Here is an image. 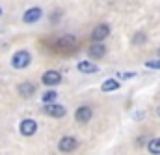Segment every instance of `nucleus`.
Segmentation results:
<instances>
[{
    "label": "nucleus",
    "mask_w": 160,
    "mask_h": 155,
    "mask_svg": "<svg viewBox=\"0 0 160 155\" xmlns=\"http://www.w3.org/2000/svg\"><path fill=\"white\" fill-rule=\"evenodd\" d=\"M147 150L153 155H160V138H151L147 144Z\"/></svg>",
    "instance_id": "13"
},
{
    "label": "nucleus",
    "mask_w": 160,
    "mask_h": 155,
    "mask_svg": "<svg viewBox=\"0 0 160 155\" xmlns=\"http://www.w3.org/2000/svg\"><path fill=\"white\" fill-rule=\"evenodd\" d=\"M101 90H102V92H116V90H119V82L114 80V78H106V80L102 82Z\"/></svg>",
    "instance_id": "11"
},
{
    "label": "nucleus",
    "mask_w": 160,
    "mask_h": 155,
    "mask_svg": "<svg viewBox=\"0 0 160 155\" xmlns=\"http://www.w3.org/2000/svg\"><path fill=\"white\" fill-rule=\"evenodd\" d=\"M78 71H82V73H95L97 66L88 62V60H84V62H78Z\"/></svg>",
    "instance_id": "12"
},
{
    "label": "nucleus",
    "mask_w": 160,
    "mask_h": 155,
    "mask_svg": "<svg viewBox=\"0 0 160 155\" xmlns=\"http://www.w3.org/2000/svg\"><path fill=\"white\" fill-rule=\"evenodd\" d=\"M0 15H2V8H0Z\"/></svg>",
    "instance_id": "18"
},
{
    "label": "nucleus",
    "mask_w": 160,
    "mask_h": 155,
    "mask_svg": "<svg viewBox=\"0 0 160 155\" xmlns=\"http://www.w3.org/2000/svg\"><path fill=\"white\" fill-rule=\"evenodd\" d=\"M110 36V26L108 24H99V26H95V30H93V34H91V38L95 43H101L102 39H106Z\"/></svg>",
    "instance_id": "6"
},
{
    "label": "nucleus",
    "mask_w": 160,
    "mask_h": 155,
    "mask_svg": "<svg viewBox=\"0 0 160 155\" xmlns=\"http://www.w3.org/2000/svg\"><path fill=\"white\" fill-rule=\"evenodd\" d=\"M58 148H60V152H63V153L75 152V150L78 148V140L73 138V136H63V138L58 142Z\"/></svg>",
    "instance_id": "3"
},
{
    "label": "nucleus",
    "mask_w": 160,
    "mask_h": 155,
    "mask_svg": "<svg viewBox=\"0 0 160 155\" xmlns=\"http://www.w3.org/2000/svg\"><path fill=\"white\" fill-rule=\"evenodd\" d=\"M145 66H147L149 69H160V58L158 60H147Z\"/></svg>",
    "instance_id": "16"
},
{
    "label": "nucleus",
    "mask_w": 160,
    "mask_h": 155,
    "mask_svg": "<svg viewBox=\"0 0 160 155\" xmlns=\"http://www.w3.org/2000/svg\"><path fill=\"white\" fill-rule=\"evenodd\" d=\"M19 94H21L22 97L34 95V94H36V84H32V82H22V84L19 86Z\"/></svg>",
    "instance_id": "10"
},
{
    "label": "nucleus",
    "mask_w": 160,
    "mask_h": 155,
    "mask_svg": "<svg viewBox=\"0 0 160 155\" xmlns=\"http://www.w3.org/2000/svg\"><path fill=\"white\" fill-rule=\"evenodd\" d=\"M56 97H58V94H56L54 90H48V92H45V94H43V101H45V105L54 103V101H56Z\"/></svg>",
    "instance_id": "14"
},
{
    "label": "nucleus",
    "mask_w": 160,
    "mask_h": 155,
    "mask_svg": "<svg viewBox=\"0 0 160 155\" xmlns=\"http://www.w3.org/2000/svg\"><path fill=\"white\" fill-rule=\"evenodd\" d=\"M91 116H93V110L89 107H80V109H77V112H75V118H77L78 123H88L91 120Z\"/></svg>",
    "instance_id": "7"
},
{
    "label": "nucleus",
    "mask_w": 160,
    "mask_h": 155,
    "mask_svg": "<svg viewBox=\"0 0 160 155\" xmlns=\"http://www.w3.org/2000/svg\"><path fill=\"white\" fill-rule=\"evenodd\" d=\"M158 116H160V109H158Z\"/></svg>",
    "instance_id": "19"
},
{
    "label": "nucleus",
    "mask_w": 160,
    "mask_h": 155,
    "mask_svg": "<svg viewBox=\"0 0 160 155\" xmlns=\"http://www.w3.org/2000/svg\"><path fill=\"white\" fill-rule=\"evenodd\" d=\"M30 62H32V56H30L28 51H19V52H15L13 58H11V66H13L15 69H24V67H28Z\"/></svg>",
    "instance_id": "1"
},
{
    "label": "nucleus",
    "mask_w": 160,
    "mask_h": 155,
    "mask_svg": "<svg viewBox=\"0 0 160 155\" xmlns=\"http://www.w3.org/2000/svg\"><path fill=\"white\" fill-rule=\"evenodd\" d=\"M132 43H134V45H143V43H145V34H143V32L136 34L134 39H132Z\"/></svg>",
    "instance_id": "15"
},
{
    "label": "nucleus",
    "mask_w": 160,
    "mask_h": 155,
    "mask_svg": "<svg viewBox=\"0 0 160 155\" xmlns=\"http://www.w3.org/2000/svg\"><path fill=\"white\" fill-rule=\"evenodd\" d=\"M41 80H43L45 86H56V84L62 82V75H60L58 71H52V69H50V71H45V73H43Z\"/></svg>",
    "instance_id": "4"
},
{
    "label": "nucleus",
    "mask_w": 160,
    "mask_h": 155,
    "mask_svg": "<svg viewBox=\"0 0 160 155\" xmlns=\"http://www.w3.org/2000/svg\"><path fill=\"white\" fill-rule=\"evenodd\" d=\"M121 78H132L134 77V73H119Z\"/></svg>",
    "instance_id": "17"
},
{
    "label": "nucleus",
    "mask_w": 160,
    "mask_h": 155,
    "mask_svg": "<svg viewBox=\"0 0 160 155\" xmlns=\"http://www.w3.org/2000/svg\"><path fill=\"white\" fill-rule=\"evenodd\" d=\"M158 56H160V49H158Z\"/></svg>",
    "instance_id": "20"
},
{
    "label": "nucleus",
    "mask_w": 160,
    "mask_h": 155,
    "mask_svg": "<svg viewBox=\"0 0 160 155\" xmlns=\"http://www.w3.org/2000/svg\"><path fill=\"white\" fill-rule=\"evenodd\" d=\"M19 131H21V135H24V136H32V135H36V131H38V123H36V120H30V118L22 120L21 125H19Z\"/></svg>",
    "instance_id": "2"
},
{
    "label": "nucleus",
    "mask_w": 160,
    "mask_h": 155,
    "mask_svg": "<svg viewBox=\"0 0 160 155\" xmlns=\"http://www.w3.org/2000/svg\"><path fill=\"white\" fill-rule=\"evenodd\" d=\"M45 114H48V116L52 118H63L65 116V107H62V105H58V103H50V105H45Z\"/></svg>",
    "instance_id": "5"
},
{
    "label": "nucleus",
    "mask_w": 160,
    "mask_h": 155,
    "mask_svg": "<svg viewBox=\"0 0 160 155\" xmlns=\"http://www.w3.org/2000/svg\"><path fill=\"white\" fill-rule=\"evenodd\" d=\"M41 8H30L28 11H24V15H22V21L24 23H28V24H32V23H36V21H39L41 19Z\"/></svg>",
    "instance_id": "8"
},
{
    "label": "nucleus",
    "mask_w": 160,
    "mask_h": 155,
    "mask_svg": "<svg viewBox=\"0 0 160 155\" xmlns=\"http://www.w3.org/2000/svg\"><path fill=\"white\" fill-rule=\"evenodd\" d=\"M88 54L93 56V58H102L106 54V47L102 43H93L89 49H88Z\"/></svg>",
    "instance_id": "9"
}]
</instances>
